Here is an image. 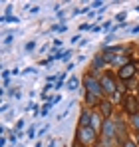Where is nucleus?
Segmentation results:
<instances>
[{
	"label": "nucleus",
	"mask_w": 139,
	"mask_h": 147,
	"mask_svg": "<svg viewBox=\"0 0 139 147\" xmlns=\"http://www.w3.org/2000/svg\"><path fill=\"white\" fill-rule=\"evenodd\" d=\"M101 131H103V139H105V143H109L111 139H113V135H117L115 131H113V123L109 121H103V125H101Z\"/></svg>",
	"instance_id": "nucleus-3"
},
{
	"label": "nucleus",
	"mask_w": 139,
	"mask_h": 147,
	"mask_svg": "<svg viewBox=\"0 0 139 147\" xmlns=\"http://www.w3.org/2000/svg\"><path fill=\"white\" fill-rule=\"evenodd\" d=\"M137 94H139V90H137Z\"/></svg>",
	"instance_id": "nucleus-18"
},
{
	"label": "nucleus",
	"mask_w": 139,
	"mask_h": 147,
	"mask_svg": "<svg viewBox=\"0 0 139 147\" xmlns=\"http://www.w3.org/2000/svg\"><path fill=\"white\" fill-rule=\"evenodd\" d=\"M117 135H119L121 139H123V135H127V133H125V127H123L121 121H117Z\"/></svg>",
	"instance_id": "nucleus-10"
},
{
	"label": "nucleus",
	"mask_w": 139,
	"mask_h": 147,
	"mask_svg": "<svg viewBox=\"0 0 139 147\" xmlns=\"http://www.w3.org/2000/svg\"><path fill=\"white\" fill-rule=\"evenodd\" d=\"M99 84H101L103 92H107V94H113V92H115V82H113V78H109V76H103Z\"/></svg>",
	"instance_id": "nucleus-5"
},
{
	"label": "nucleus",
	"mask_w": 139,
	"mask_h": 147,
	"mask_svg": "<svg viewBox=\"0 0 139 147\" xmlns=\"http://www.w3.org/2000/svg\"><path fill=\"white\" fill-rule=\"evenodd\" d=\"M95 129H92V127H82L80 129V141L82 143H86V145H92L93 141H95Z\"/></svg>",
	"instance_id": "nucleus-2"
},
{
	"label": "nucleus",
	"mask_w": 139,
	"mask_h": 147,
	"mask_svg": "<svg viewBox=\"0 0 139 147\" xmlns=\"http://www.w3.org/2000/svg\"><path fill=\"white\" fill-rule=\"evenodd\" d=\"M80 125H82V127H92V113H90V111H84V113H82Z\"/></svg>",
	"instance_id": "nucleus-7"
},
{
	"label": "nucleus",
	"mask_w": 139,
	"mask_h": 147,
	"mask_svg": "<svg viewBox=\"0 0 139 147\" xmlns=\"http://www.w3.org/2000/svg\"><path fill=\"white\" fill-rule=\"evenodd\" d=\"M99 105H101V113H103L105 117H109V113H111V103H109V101H101Z\"/></svg>",
	"instance_id": "nucleus-8"
},
{
	"label": "nucleus",
	"mask_w": 139,
	"mask_h": 147,
	"mask_svg": "<svg viewBox=\"0 0 139 147\" xmlns=\"http://www.w3.org/2000/svg\"><path fill=\"white\" fill-rule=\"evenodd\" d=\"M88 101H90V103H93V101H97V98H95V96H90V94H88Z\"/></svg>",
	"instance_id": "nucleus-16"
},
{
	"label": "nucleus",
	"mask_w": 139,
	"mask_h": 147,
	"mask_svg": "<svg viewBox=\"0 0 139 147\" xmlns=\"http://www.w3.org/2000/svg\"><path fill=\"white\" fill-rule=\"evenodd\" d=\"M113 64H121V66H125V64H129V62H127V58H125V56H115Z\"/></svg>",
	"instance_id": "nucleus-11"
},
{
	"label": "nucleus",
	"mask_w": 139,
	"mask_h": 147,
	"mask_svg": "<svg viewBox=\"0 0 139 147\" xmlns=\"http://www.w3.org/2000/svg\"><path fill=\"white\" fill-rule=\"evenodd\" d=\"M84 84H86V90H88V94H90V96H95V98H99V96H101L103 88H101V84H99L97 80H93L92 76H86Z\"/></svg>",
	"instance_id": "nucleus-1"
},
{
	"label": "nucleus",
	"mask_w": 139,
	"mask_h": 147,
	"mask_svg": "<svg viewBox=\"0 0 139 147\" xmlns=\"http://www.w3.org/2000/svg\"><path fill=\"white\" fill-rule=\"evenodd\" d=\"M133 74H135V64H131V62L119 68V78L121 80H129V78H133Z\"/></svg>",
	"instance_id": "nucleus-4"
},
{
	"label": "nucleus",
	"mask_w": 139,
	"mask_h": 147,
	"mask_svg": "<svg viewBox=\"0 0 139 147\" xmlns=\"http://www.w3.org/2000/svg\"><path fill=\"white\" fill-rule=\"evenodd\" d=\"M133 125L139 129V115H133Z\"/></svg>",
	"instance_id": "nucleus-14"
},
{
	"label": "nucleus",
	"mask_w": 139,
	"mask_h": 147,
	"mask_svg": "<svg viewBox=\"0 0 139 147\" xmlns=\"http://www.w3.org/2000/svg\"><path fill=\"white\" fill-rule=\"evenodd\" d=\"M123 105H125V109H127L131 115H137V99H135V98L127 96V98L123 99Z\"/></svg>",
	"instance_id": "nucleus-6"
},
{
	"label": "nucleus",
	"mask_w": 139,
	"mask_h": 147,
	"mask_svg": "<svg viewBox=\"0 0 139 147\" xmlns=\"http://www.w3.org/2000/svg\"><path fill=\"white\" fill-rule=\"evenodd\" d=\"M34 46H36V44H34V42H30V44H26V50H34Z\"/></svg>",
	"instance_id": "nucleus-17"
},
{
	"label": "nucleus",
	"mask_w": 139,
	"mask_h": 147,
	"mask_svg": "<svg viewBox=\"0 0 139 147\" xmlns=\"http://www.w3.org/2000/svg\"><path fill=\"white\" fill-rule=\"evenodd\" d=\"M97 127H99V121H97V117H95V115H92V129L97 131Z\"/></svg>",
	"instance_id": "nucleus-13"
},
{
	"label": "nucleus",
	"mask_w": 139,
	"mask_h": 147,
	"mask_svg": "<svg viewBox=\"0 0 139 147\" xmlns=\"http://www.w3.org/2000/svg\"><path fill=\"white\" fill-rule=\"evenodd\" d=\"M123 147H137L135 143H131V141H123Z\"/></svg>",
	"instance_id": "nucleus-15"
},
{
	"label": "nucleus",
	"mask_w": 139,
	"mask_h": 147,
	"mask_svg": "<svg viewBox=\"0 0 139 147\" xmlns=\"http://www.w3.org/2000/svg\"><path fill=\"white\" fill-rule=\"evenodd\" d=\"M76 86H78V80H76V78H72V80L68 82V88H70V90H76Z\"/></svg>",
	"instance_id": "nucleus-12"
},
{
	"label": "nucleus",
	"mask_w": 139,
	"mask_h": 147,
	"mask_svg": "<svg viewBox=\"0 0 139 147\" xmlns=\"http://www.w3.org/2000/svg\"><path fill=\"white\" fill-rule=\"evenodd\" d=\"M93 68H95V70H99V68H103V58H101V56H97V58L93 60Z\"/></svg>",
	"instance_id": "nucleus-9"
},
{
	"label": "nucleus",
	"mask_w": 139,
	"mask_h": 147,
	"mask_svg": "<svg viewBox=\"0 0 139 147\" xmlns=\"http://www.w3.org/2000/svg\"><path fill=\"white\" fill-rule=\"evenodd\" d=\"M137 141H139V137H137Z\"/></svg>",
	"instance_id": "nucleus-19"
}]
</instances>
